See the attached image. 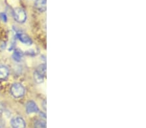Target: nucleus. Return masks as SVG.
Segmentation results:
<instances>
[{
  "label": "nucleus",
  "instance_id": "nucleus-12",
  "mask_svg": "<svg viewBox=\"0 0 146 128\" xmlns=\"http://www.w3.org/2000/svg\"><path fill=\"white\" fill-rule=\"evenodd\" d=\"M0 18H1V20L4 22H7V15L3 12L0 13Z\"/></svg>",
  "mask_w": 146,
  "mask_h": 128
},
{
  "label": "nucleus",
  "instance_id": "nucleus-5",
  "mask_svg": "<svg viewBox=\"0 0 146 128\" xmlns=\"http://www.w3.org/2000/svg\"><path fill=\"white\" fill-rule=\"evenodd\" d=\"M18 38L20 39L21 42L23 43V44H25V45H31L33 41L32 39L29 38V36H28L27 34H23V33H18L17 34Z\"/></svg>",
  "mask_w": 146,
  "mask_h": 128
},
{
  "label": "nucleus",
  "instance_id": "nucleus-6",
  "mask_svg": "<svg viewBox=\"0 0 146 128\" xmlns=\"http://www.w3.org/2000/svg\"><path fill=\"white\" fill-rule=\"evenodd\" d=\"M35 6L40 12H44L46 10V0H36Z\"/></svg>",
  "mask_w": 146,
  "mask_h": 128
},
{
  "label": "nucleus",
  "instance_id": "nucleus-1",
  "mask_svg": "<svg viewBox=\"0 0 146 128\" xmlns=\"http://www.w3.org/2000/svg\"><path fill=\"white\" fill-rule=\"evenodd\" d=\"M11 93L13 97L16 98L22 97L25 94V88L19 83H15L12 85L11 87Z\"/></svg>",
  "mask_w": 146,
  "mask_h": 128
},
{
  "label": "nucleus",
  "instance_id": "nucleus-7",
  "mask_svg": "<svg viewBox=\"0 0 146 128\" xmlns=\"http://www.w3.org/2000/svg\"><path fill=\"white\" fill-rule=\"evenodd\" d=\"M9 75V69L5 66H0V80H5Z\"/></svg>",
  "mask_w": 146,
  "mask_h": 128
},
{
  "label": "nucleus",
  "instance_id": "nucleus-11",
  "mask_svg": "<svg viewBox=\"0 0 146 128\" xmlns=\"http://www.w3.org/2000/svg\"><path fill=\"white\" fill-rule=\"evenodd\" d=\"M35 128H46V123L45 122V121L38 120L35 123Z\"/></svg>",
  "mask_w": 146,
  "mask_h": 128
},
{
  "label": "nucleus",
  "instance_id": "nucleus-10",
  "mask_svg": "<svg viewBox=\"0 0 146 128\" xmlns=\"http://www.w3.org/2000/svg\"><path fill=\"white\" fill-rule=\"evenodd\" d=\"M34 77H35V81H36V82L38 83H42V81H44V76H42L41 74H40L38 73H36V71H35V73Z\"/></svg>",
  "mask_w": 146,
  "mask_h": 128
},
{
  "label": "nucleus",
  "instance_id": "nucleus-4",
  "mask_svg": "<svg viewBox=\"0 0 146 128\" xmlns=\"http://www.w3.org/2000/svg\"><path fill=\"white\" fill-rule=\"evenodd\" d=\"M25 108H26V111L28 114L39 112V109L38 108L36 104L33 100H29V102H27Z\"/></svg>",
  "mask_w": 146,
  "mask_h": 128
},
{
  "label": "nucleus",
  "instance_id": "nucleus-3",
  "mask_svg": "<svg viewBox=\"0 0 146 128\" xmlns=\"http://www.w3.org/2000/svg\"><path fill=\"white\" fill-rule=\"evenodd\" d=\"M11 125L13 128H25L26 124L21 117H15L11 120Z\"/></svg>",
  "mask_w": 146,
  "mask_h": 128
},
{
  "label": "nucleus",
  "instance_id": "nucleus-9",
  "mask_svg": "<svg viewBox=\"0 0 146 128\" xmlns=\"http://www.w3.org/2000/svg\"><path fill=\"white\" fill-rule=\"evenodd\" d=\"M13 59L16 62H20L23 57V54L20 52V51L16 50L15 51L14 54L13 55Z\"/></svg>",
  "mask_w": 146,
  "mask_h": 128
},
{
  "label": "nucleus",
  "instance_id": "nucleus-2",
  "mask_svg": "<svg viewBox=\"0 0 146 128\" xmlns=\"http://www.w3.org/2000/svg\"><path fill=\"white\" fill-rule=\"evenodd\" d=\"M14 18L16 22L24 23L27 19V14L25 11L21 8H16L13 12Z\"/></svg>",
  "mask_w": 146,
  "mask_h": 128
},
{
  "label": "nucleus",
  "instance_id": "nucleus-8",
  "mask_svg": "<svg viewBox=\"0 0 146 128\" xmlns=\"http://www.w3.org/2000/svg\"><path fill=\"white\" fill-rule=\"evenodd\" d=\"M36 72L40 74H41L42 76H43L45 77L46 73V66L45 64H42L40 66H39L37 67L36 70Z\"/></svg>",
  "mask_w": 146,
  "mask_h": 128
}]
</instances>
